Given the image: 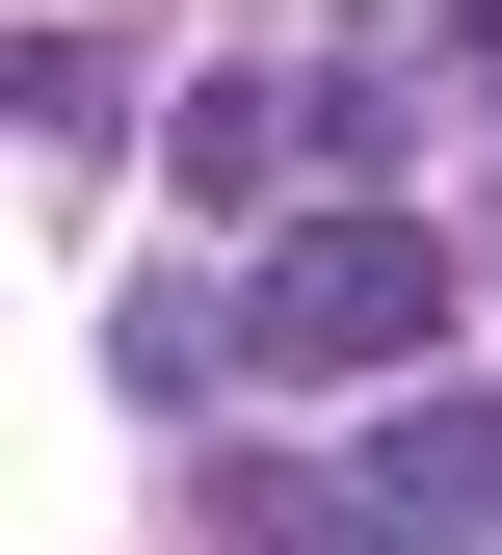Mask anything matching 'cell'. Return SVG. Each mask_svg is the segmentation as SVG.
<instances>
[{"instance_id":"obj_1","label":"cell","mask_w":502,"mask_h":555,"mask_svg":"<svg viewBox=\"0 0 502 555\" xmlns=\"http://www.w3.org/2000/svg\"><path fill=\"white\" fill-rule=\"evenodd\" d=\"M423 344H450V238H423V212H292L239 264V371H292V397L423 371Z\"/></svg>"},{"instance_id":"obj_7","label":"cell","mask_w":502,"mask_h":555,"mask_svg":"<svg viewBox=\"0 0 502 555\" xmlns=\"http://www.w3.org/2000/svg\"><path fill=\"white\" fill-rule=\"evenodd\" d=\"M450 53H476V80H502V0H450Z\"/></svg>"},{"instance_id":"obj_3","label":"cell","mask_w":502,"mask_h":555,"mask_svg":"<svg viewBox=\"0 0 502 555\" xmlns=\"http://www.w3.org/2000/svg\"><path fill=\"white\" fill-rule=\"evenodd\" d=\"M159 555H371V503H318V476H265V450H211L185 503H159Z\"/></svg>"},{"instance_id":"obj_6","label":"cell","mask_w":502,"mask_h":555,"mask_svg":"<svg viewBox=\"0 0 502 555\" xmlns=\"http://www.w3.org/2000/svg\"><path fill=\"white\" fill-rule=\"evenodd\" d=\"M106 344H132V397H211V371H239V318H211V292H132Z\"/></svg>"},{"instance_id":"obj_4","label":"cell","mask_w":502,"mask_h":555,"mask_svg":"<svg viewBox=\"0 0 502 555\" xmlns=\"http://www.w3.org/2000/svg\"><path fill=\"white\" fill-rule=\"evenodd\" d=\"M27 159H53V185L132 159V53H106V27H27Z\"/></svg>"},{"instance_id":"obj_2","label":"cell","mask_w":502,"mask_h":555,"mask_svg":"<svg viewBox=\"0 0 502 555\" xmlns=\"http://www.w3.org/2000/svg\"><path fill=\"white\" fill-rule=\"evenodd\" d=\"M344 503H371V555H502V397H397Z\"/></svg>"},{"instance_id":"obj_5","label":"cell","mask_w":502,"mask_h":555,"mask_svg":"<svg viewBox=\"0 0 502 555\" xmlns=\"http://www.w3.org/2000/svg\"><path fill=\"white\" fill-rule=\"evenodd\" d=\"M159 159L211 185V212H265V159H292V80H185V132H159Z\"/></svg>"}]
</instances>
